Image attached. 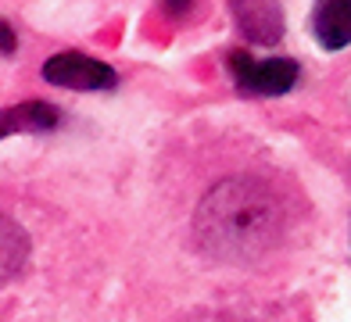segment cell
Listing matches in <instances>:
<instances>
[{
  "label": "cell",
  "instance_id": "277c9868",
  "mask_svg": "<svg viewBox=\"0 0 351 322\" xmlns=\"http://www.w3.org/2000/svg\"><path fill=\"white\" fill-rule=\"evenodd\" d=\"M233 14L244 36L254 43H280L283 40V8L280 0H233Z\"/></svg>",
  "mask_w": 351,
  "mask_h": 322
},
{
  "label": "cell",
  "instance_id": "ba28073f",
  "mask_svg": "<svg viewBox=\"0 0 351 322\" xmlns=\"http://www.w3.org/2000/svg\"><path fill=\"white\" fill-rule=\"evenodd\" d=\"M165 8H169V11H176V14H183V11L190 8V0H165Z\"/></svg>",
  "mask_w": 351,
  "mask_h": 322
},
{
  "label": "cell",
  "instance_id": "7a4b0ae2",
  "mask_svg": "<svg viewBox=\"0 0 351 322\" xmlns=\"http://www.w3.org/2000/svg\"><path fill=\"white\" fill-rule=\"evenodd\" d=\"M43 79L54 86H65V90H111L115 86V72L104 61L75 54V51L54 54L43 64Z\"/></svg>",
  "mask_w": 351,
  "mask_h": 322
},
{
  "label": "cell",
  "instance_id": "3957f363",
  "mask_svg": "<svg viewBox=\"0 0 351 322\" xmlns=\"http://www.w3.org/2000/svg\"><path fill=\"white\" fill-rule=\"evenodd\" d=\"M233 75L241 90L251 93H265V97H276L287 93L298 79V64L291 58H269V61H251L244 51L233 54Z\"/></svg>",
  "mask_w": 351,
  "mask_h": 322
},
{
  "label": "cell",
  "instance_id": "52a82bcc",
  "mask_svg": "<svg viewBox=\"0 0 351 322\" xmlns=\"http://www.w3.org/2000/svg\"><path fill=\"white\" fill-rule=\"evenodd\" d=\"M0 36H4V54H11V51H14V32H11V25H8V22L0 25Z\"/></svg>",
  "mask_w": 351,
  "mask_h": 322
},
{
  "label": "cell",
  "instance_id": "5b68a950",
  "mask_svg": "<svg viewBox=\"0 0 351 322\" xmlns=\"http://www.w3.org/2000/svg\"><path fill=\"white\" fill-rule=\"evenodd\" d=\"M315 36L326 51H341L351 43V0H319Z\"/></svg>",
  "mask_w": 351,
  "mask_h": 322
},
{
  "label": "cell",
  "instance_id": "6da1fadb",
  "mask_svg": "<svg viewBox=\"0 0 351 322\" xmlns=\"http://www.w3.org/2000/svg\"><path fill=\"white\" fill-rule=\"evenodd\" d=\"M194 233L201 251L215 262H258L283 236V204L258 179H247V175L222 179L201 197Z\"/></svg>",
  "mask_w": 351,
  "mask_h": 322
},
{
  "label": "cell",
  "instance_id": "8992f818",
  "mask_svg": "<svg viewBox=\"0 0 351 322\" xmlns=\"http://www.w3.org/2000/svg\"><path fill=\"white\" fill-rule=\"evenodd\" d=\"M58 125V111L43 101H29V104H14L4 111V133H43V129Z\"/></svg>",
  "mask_w": 351,
  "mask_h": 322
}]
</instances>
